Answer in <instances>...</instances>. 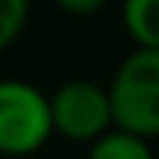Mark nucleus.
I'll return each instance as SVG.
<instances>
[{"label":"nucleus","mask_w":159,"mask_h":159,"mask_svg":"<svg viewBox=\"0 0 159 159\" xmlns=\"http://www.w3.org/2000/svg\"><path fill=\"white\" fill-rule=\"evenodd\" d=\"M53 134L50 97L31 81L3 78L0 81V153L31 156Z\"/></svg>","instance_id":"f03ea898"},{"label":"nucleus","mask_w":159,"mask_h":159,"mask_svg":"<svg viewBox=\"0 0 159 159\" xmlns=\"http://www.w3.org/2000/svg\"><path fill=\"white\" fill-rule=\"evenodd\" d=\"M109 100L119 128L147 140L159 137V50L137 47L122 59L109 84Z\"/></svg>","instance_id":"f257e3e1"},{"label":"nucleus","mask_w":159,"mask_h":159,"mask_svg":"<svg viewBox=\"0 0 159 159\" xmlns=\"http://www.w3.org/2000/svg\"><path fill=\"white\" fill-rule=\"evenodd\" d=\"M88 159H153V153L147 147V137L116 128V131H106L94 140Z\"/></svg>","instance_id":"39448f33"},{"label":"nucleus","mask_w":159,"mask_h":159,"mask_svg":"<svg viewBox=\"0 0 159 159\" xmlns=\"http://www.w3.org/2000/svg\"><path fill=\"white\" fill-rule=\"evenodd\" d=\"M53 3L62 13H69V16H94V13H100L109 3V0H53Z\"/></svg>","instance_id":"0eeeda50"},{"label":"nucleus","mask_w":159,"mask_h":159,"mask_svg":"<svg viewBox=\"0 0 159 159\" xmlns=\"http://www.w3.org/2000/svg\"><path fill=\"white\" fill-rule=\"evenodd\" d=\"M31 13V0H0V53L16 44Z\"/></svg>","instance_id":"423d86ee"},{"label":"nucleus","mask_w":159,"mask_h":159,"mask_svg":"<svg viewBox=\"0 0 159 159\" xmlns=\"http://www.w3.org/2000/svg\"><path fill=\"white\" fill-rule=\"evenodd\" d=\"M50 116H53V131L78 143L84 140L94 143L100 134H106L116 125L109 88H100L84 78L66 81L50 94Z\"/></svg>","instance_id":"7ed1b4c3"},{"label":"nucleus","mask_w":159,"mask_h":159,"mask_svg":"<svg viewBox=\"0 0 159 159\" xmlns=\"http://www.w3.org/2000/svg\"><path fill=\"white\" fill-rule=\"evenodd\" d=\"M122 19L137 47L159 50V0H125Z\"/></svg>","instance_id":"20e7f679"}]
</instances>
